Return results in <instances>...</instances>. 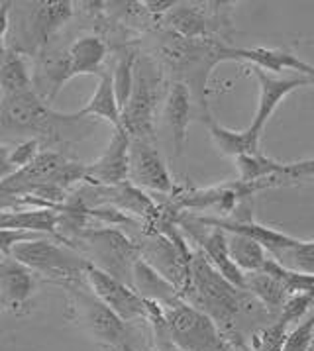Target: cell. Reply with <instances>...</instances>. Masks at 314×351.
Masks as SVG:
<instances>
[{
    "label": "cell",
    "instance_id": "cell-1",
    "mask_svg": "<svg viewBox=\"0 0 314 351\" xmlns=\"http://www.w3.org/2000/svg\"><path fill=\"white\" fill-rule=\"evenodd\" d=\"M86 118H79L75 112L63 114L53 110L36 90L18 97H4L0 102V128L4 136H18L26 140H38L43 149L53 143H65L86 138L90 126Z\"/></svg>",
    "mask_w": 314,
    "mask_h": 351
},
{
    "label": "cell",
    "instance_id": "cell-2",
    "mask_svg": "<svg viewBox=\"0 0 314 351\" xmlns=\"http://www.w3.org/2000/svg\"><path fill=\"white\" fill-rule=\"evenodd\" d=\"M230 43L222 40H186L177 34L167 32L159 43V57L165 67L175 73L177 83H185L191 88L195 104L199 106L200 118H210L206 93L208 77L218 63L228 61Z\"/></svg>",
    "mask_w": 314,
    "mask_h": 351
},
{
    "label": "cell",
    "instance_id": "cell-3",
    "mask_svg": "<svg viewBox=\"0 0 314 351\" xmlns=\"http://www.w3.org/2000/svg\"><path fill=\"white\" fill-rule=\"evenodd\" d=\"M181 298L224 328H230L242 310L261 306L247 291L232 285L200 250L193 252L191 277Z\"/></svg>",
    "mask_w": 314,
    "mask_h": 351
},
{
    "label": "cell",
    "instance_id": "cell-4",
    "mask_svg": "<svg viewBox=\"0 0 314 351\" xmlns=\"http://www.w3.org/2000/svg\"><path fill=\"white\" fill-rule=\"evenodd\" d=\"M59 243L61 241L49 238L26 241L16 245L10 252V257L32 269L38 277L56 282L63 289L86 285V271L90 267V261L81 252Z\"/></svg>",
    "mask_w": 314,
    "mask_h": 351
},
{
    "label": "cell",
    "instance_id": "cell-5",
    "mask_svg": "<svg viewBox=\"0 0 314 351\" xmlns=\"http://www.w3.org/2000/svg\"><path fill=\"white\" fill-rule=\"evenodd\" d=\"M75 239L81 241L79 250L95 267L102 269L104 273L128 282L132 287L134 267L142 259L140 243L130 239L124 232L116 230L114 226L85 228L75 236Z\"/></svg>",
    "mask_w": 314,
    "mask_h": 351
},
{
    "label": "cell",
    "instance_id": "cell-6",
    "mask_svg": "<svg viewBox=\"0 0 314 351\" xmlns=\"http://www.w3.org/2000/svg\"><path fill=\"white\" fill-rule=\"evenodd\" d=\"M163 75L159 63L152 56L138 57L136 79L128 104L122 110V128L132 140H143L156 143L157 102L161 99Z\"/></svg>",
    "mask_w": 314,
    "mask_h": 351
},
{
    "label": "cell",
    "instance_id": "cell-7",
    "mask_svg": "<svg viewBox=\"0 0 314 351\" xmlns=\"http://www.w3.org/2000/svg\"><path fill=\"white\" fill-rule=\"evenodd\" d=\"M167 341L179 351H230L218 324L202 310L175 298L163 306Z\"/></svg>",
    "mask_w": 314,
    "mask_h": 351
},
{
    "label": "cell",
    "instance_id": "cell-8",
    "mask_svg": "<svg viewBox=\"0 0 314 351\" xmlns=\"http://www.w3.org/2000/svg\"><path fill=\"white\" fill-rule=\"evenodd\" d=\"M232 6L226 2H206V4H189L177 2L163 24L167 32L177 34L186 40H222L226 42V29L232 28ZM228 43V42H226Z\"/></svg>",
    "mask_w": 314,
    "mask_h": 351
},
{
    "label": "cell",
    "instance_id": "cell-9",
    "mask_svg": "<svg viewBox=\"0 0 314 351\" xmlns=\"http://www.w3.org/2000/svg\"><path fill=\"white\" fill-rule=\"evenodd\" d=\"M65 291H69L77 318L90 332V336L110 348L132 351L128 324L93 295L88 285H75V287H67Z\"/></svg>",
    "mask_w": 314,
    "mask_h": 351
},
{
    "label": "cell",
    "instance_id": "cell-10",
    "mask_svg": "<svg viewBox=\"0 0 314 351\" xmlns=\"http://www.w3.org/2000/svg\"><path fill=\"white\" fill-rule=\"evenodd\" d=\"M86 285L90 287L93 295L102 300L126 324L138 320V318L152 320V316L156 312L157 302L145 300L134 287H130L128 282L104 273L102 269L95 267L93 263L86 271Z\"/></svg>",
    "mask_w": 314,
    "mask_h": 351
},
{
    "label": "cell",
    "instance_id": "cell-11",
    "mask_svg": "<svg viewBox=\"0 0 314 351\" xmlns=\"http://www.w3.org/2000/svg\"><path fill=\"white\" fill-rule=\"evenodd\" d=\"M177 224L183 230L186 239H191L232 285L245 291V273L230 257L228 234L224 230L202 224L191 212H181L177 216Z\"/></svg>",
    "mask_w": 314,
    "mask_h": 351
},
{
    "label": "cell",
    "instance_id": "cell-12",
    "mask_svg": "<svg viewBox=\"0 0 314 351\" xmlns=\"http://www.w3.org/2000/svg\"><path fill=\"white\" fill-rule=\"evenodd\" d=\"M73 12H75V4L69 0L34 4L32 12L26 18L22 42L12 47L20 49L24 56H29L32 59L38 57L45 49H49V42L56 38L59 29L71 20Z\"/></svg>",
    "mask_w": 314,
    "mask_h": 351
},
{
    "label": "cell",
    "instance_id": "cell-13",
    "mask_svg": "<svg viewBox=\"0 0 314 351\" xmlns=\"http://www.w3.org/2000/svg\"><path fill=\"white\" fill-rule=\"evenodd\" d=\"M142 259L156 269L179 291V296L189 285L193 252L189 245L173 243L171 239L159 232H145V239L140 243Z\"/></svg>",
    "mask_w": 314,
    "mask_h": 351
},
{
    "label": "cell",
    "instance_id": "cell-14",
    "mask_svg": "<svg viewBox=\"0 0 314 351\" xmlns=\"http://www.w3.org/2000/svg\"><path fill=\"white\" fill-rule=\"evenodd\" d=\"M81 198L93 197L95 204H104V206H112L116 210L124 212L126 216H136L143 222L145 228L154 226L159 220L163 206L154 202L145 193H142L140 186L134 183H122L114 186H95L88 184L86 191L77 193Z\"/></svg>",
    "mask_w": 314,
    "mask_h": 351
},
{
    "label": "cell",
    "instance_id": "cell-15",
    "mask_svg": "<svg viewBox=\"0 0 314 351\" xmlns=\"http://www.w3.org/2000/svg\"><path fill=\"white\" fill-rule=\"evenodd\" d=\"M130 183L140 189H149L159 195L173 197L177 186L171 173L165 165L156 143L143 140H132L130 147Z\"/></svg>",
    "mask_w": 314,
    "mask_h": 351
},
{
    "label": "cell",
    "instance_id": "cell-16",
    "mask_svg": "<svg viewBox=\"0 0 314 351\" xmlns=\"http://www.w3.org/2000/svg\"><path fill=\"white\" fill-rule=\"evenodd\" d=\"M67 161H69V157H65L59 152L42 149V154L34 159V163H29L28 167L14 173L12 177L0 181L2 200L10 197H28L36 189L45 186V184L59 186V175H61L63 167L67 165Z\"/></svg>",
    "mask_w": 314,
    "mask_h": 351
},
{
    "label": "cell",
    "instance_id": "cell-17",
    "mask_svg": "<svg viewBox=\"0 0 314 351\" xmlns=\"http://www.w3.org/2000/svg\"><path fill=\"white\" fill-rule=\"evenodd\" d=\"M130 147L132 136L124 128H114L108 147L97 161L86 165V184L114 186L130 181Z\"/></svg>",
    "mask_w": 314,
    "mask_h": 351
},
{
    "label": "cell",
    "instance_id": "cell-18",
    "mask_svg": "<svg viewBox=\"0 0 314 351\" xmlns=\"http://www.w3.org/2000/svg\"><path fill=\"white\" fill-rule=\"evenodd\" d=\"M38 289V275L16 261L10 255H2L0 261V302L4 310L16 316L28 314L32 298Z\"/></svg>",
    "mask_w": 314,
    "mask_h": 351
},
{
    "label": "cell",
    "instance_id": "cell-19",
    "mask_svg": "<svg viewBox=\"0 0 314 351\" xmlns=\"http://www.w3.org/2000/svg\"><path fill=\"white\" fill-rule=\"evenodd\" d=\"M252 73L256 75L257 83H259V102H257V110L250 130H254L256 134L263 136V130L265 124L269 122V118L273 112L277 110V106L283 102V100L300 86H309L314 84L313 77H273L267 71L259 69V67H252Z\"/></svg>",
    "mask_w": 314,
    "mask_h": 351
},
{
    "label": "cell",
    "instance_id": "cell-20",
    "mask_svg": "<svg viewBox=\"0 0 314 351\" xmlns=\"http://www.w3.org/2000/svg\"><path fill=\"white\" fill-rule=\"evenodd\" d=\"M34 90L42 97L47 104L56 100L63 84L71 81V65H69V51L49 47L38 57H34L32 67Z\"/></svg>",
    "mask_w": 314,
    "mask_h": 351
},
{
    "label": "cell",
    "instance_id": "cell-21",
    "mask_svg": "<svg viewBox=\"0 0 314 351\" xmlns=\"http://www.w3.org/2000/svg\"><path fill=\"white\" fill-rule=\"evenodd\" d=\"M193 95L191 88L185 83L173 81L163 106V118L167 122V128L171 132L173 157H181L186 145V130L191 124V114H193Z\"/></svg>",
    "mask_w": 314,
    "mask_h": 351
},
{
    "label": "cell",
    "instance_id": "cell-22",
    "mask_svg": "<svg viewBox=\"0 0 314 351\" xmlns=\"http://www.w3.org/2000/svg\"><path fill=\"white\" fill-rule=\"evenodd\" d=\"M228 61H247L254 63V67L267 71V73H281V71H297L302 77H313L314 79V65L302 61L289 49H267V47H234L230 45L228 53H226Z\"/></svg>",
    "mask_w": 314,
    "mask_h": 351
},
{
    "label": "cell",
    "instance_id": "cell-23",
    "mask_svg": "<svg viewBox=\"0 0 314 351\" xmlns=\"http://www.w3.org/2000/svg\"><path fill=\"white\" fill-rule=\"evenodd\" d=\"M0 224L6 230H26V232H36L42 236H49L56 241H61L63 245H69L61 232V214L53 208H32V210H2ZM71 247V245H69Z\"/></svg>",
    "mask_w": 314,
    "mask_h": 351
},
{
    "label": "cell",
    "instance_id": "cell-24",
    "mask_svg": "<svg viewBox=\"0 0 314 351\" xmlns=\"http://www.w3.org/2000/svg\"><path fill=\"white\" fill-rule=\"evenodd\" d=\"M71 77L79 75H102L108 45L100 36H83L67 47Z\"/></svg>",
    "mask_w": 314,
    "mask_h": 351
},
{
    "label": "cell",
    "instance_id": "cell-25",
    "mask_svg": "<svg viewBox=\"0 0 314 351\" xmlns=\"http://www.w3.org/2000/svg\"><path fill=\"white\" fill-rule=\"evenodd\" d=\"M206 126H208V134L215 141L216 149L220 155H226V157H242V155H256L261 154L259 149V143H261V136L256 134L254 130H242V132H236V130H230V128L220 126L215 118H206L204 120Z\"/></svg>",
    "mask_w": 314,
    "mask_h": 351
},
{
    "label": "cell",
    "instance_id": "cell-26",
    "mask_svg": "<svg viewBox=\"0 0 314 351\" xmlns=\"http://www.w3.org/2000/svg\"><path fill=\"white\" fill-rule=\"evenodd\" d=\"M0 86H2V99L18 97V95L34 90V79H32L26 57L20 49L10 47V45L2 47Z\"/></svg>",
    "mask_w": 314,
    "mask_h": 351
},
{
    "label": "cell",
    "instance_id": "cell-27",
    "mask_svg": "<svg viewBox=\"0 0 314 351\" xmlns=\"http://www.w3.org/2000/svg\"><path fill=\"white\" fill-rule=\"evenodd\" d=\"M79 118H102L110 122L114 128H122V110L116 99L114 81L112 73L104 71L99 77V86L93 95V99L85 104V108L77 110Z\"/></svg>",
    "mask_w": 314,
    "mask_h": 351
},
{
    "label": "cell",
    "instance_id": "cell-28",
    "mask_svg": "<svg viewBox=\"0 0 314 351\" xmlns=\"http://www.w3.org/2000/svg\"><path fill=\"white\" fill-rule=\"evenodd\" d=\"M132 287L145 298L157 302L161 306L169 304L175 298H181L179 291L173 287L171 282L167 281L165 277H161L156 269L152 267L149 263H145L143 259H140L134 267V277H132Z\"/></svg>",
    "mask_w": 314,
    "mask_h": 351
},
{
    "label": "cell",
    "instance_id": "cell-29",
    "mask_svg": "<svg viewBox=\"0 0 314 351\" xmlns=\"http://www.w3.org/2000/svg\"><path fill=\"white\" fill-rule=\"evenodd\" d=\"M245 291L273 314H279L291 296L281 282L263 271L245 273Z\"/></svg>",
    "mask_w": 314,
    "mask_h": 351
},
{
    "label": "cell",
    "instance_id": "cell-30",
    "mask_svg": "<svg viewBox=\"0 0 314 351\" xmlns=\"http://www.w3.org/2000/svg\"><path fill=\"white\" fill-rule=\"evenodd\" d=\"M228 252L232 261L242 269L243 273L261 271L267 263V259L271 257L259 241L247 236H240V234H228Z\"/></svg>",
    "mask_w": 314,
    "mask_h": 351
},
{
    "label": "cell",
    "instance_id": "cell-31",
    "mask_svg": "<svg viewBox=\"0 0 314 351\" xmlns=\"http://www.w3.org/2000/svg\"><path fill=\"white\" fill-rule=\"evenodd\" d=\"M138 49L124 45L118 56H116L114 71H112V81H114V90L120 110L126 108L132 88H134V79H136V63H138Z\"/></svg>",
    "mask_w": 314,
    "mask_h": 351
},
{
    "label": "cell",
    "instance_id": "cell-32",
    "mask_svg": "<svg viewBox=\"0 0 314 351\" xmlns=\"http://www.w3.org/2000/svg\"><path fill=\"white\" fill-rule=\"evenodd\" d=\"M234 161H236L240 183H257V181H263L269 177L285 175V163L275 161L263 154L242 155Z\"/></svg>",
    "mask_w": 314,
    "mask_h": 351
},
{
    "label": "cell",
    "instance_id": "cell-33",
    "mask_svg": "<svg viewBox=\"0 0 314 351\" xmlns=\"http://www.w3.org/2000/svg\"><path fill=\"white\" fill-rule=\"evenodd\" d=\"M2 154V179L12 177L14 173L28 167L29 163H34V159L42 154V143L38 140H24L14 147L2 145L0 147Z\"/></svg>",
    "mask_w": 314,
    "mask_h": 351
},
{
    "label": "cell",
    "instance_id": "cell-34",
    "mask_svg": "<svg viewBox=\"0 0 314 351\" xmlns=\"http://www.w3.org/2000/svg\"><path fill=\"white\" fill-rule=\"evenodd\" d=\"M271 257L283 267L314 275V239H297V243L271 253Z\"/></svg>",
    "mask_w": 314,
    "mask_h": 351
},
{
    "label": "cell",
    "instance_id": "cell-35",
    "mask_svg": "<svg viewBox=\"0 0 314 351\" xmlns=\"http://www.w3.org/2000/svg\"><path fill=\"white\" fill-rule=\"evenodd\" d=\"M261 271L281 282L289 291V295H299V293H313L314 295V275H306V273H299V271L283 267L273 257L267 259V263L263 265Z\"/></svg>",
    "mask_w": 314,
    "mask_h": 351
},
{
    "label": "cell",
    "instance_id": "cell-36",
    "mask_svg": "<svg viewBox=\"0 0 314 351\" xmlns=\"http://www.w3.org/2000/svg\"><path fill=\"white\" fill-rule=\"evenodd\" d=\"M287 336V324L277 320L273 326H267L252 336V348L254 351H283Z\"/></svg>",
    "mask_w": 314,
    "mask_h": 351
},
{
    "label": "cell",
    "instance_id": "cell-37",
    "mask_svg": "<svg viewBox=\"0 0 314 351\" xmlns=\"http://www.w3.org/2000/svg\"><path fill=\"white\" fill-rule=\"evenodd\" d=\"M314 304V295L313 293H299V295H291L289 300L285 302L283 310L279 312V322L283 324H295L299 322L300 318L311 310Z\"/></svg>",
    "mask_w": 314,
    "mask_h": 351
},
{
    "label": "cell",
    "instance_id": "cell-38",
    "mask_svg": "<svg viewBox=\"0 0 314 351\" xmlns=\"http://www.w3.org/2000/svg\"><path fill=\"white\" fill-rule=\"evenodd\" d=\"M314 339V318L299 324L289 336H287L283 351H309Z\"/></svg>",
    "mask_w": 314,
    "mask_h": 351
},
{
    "label": "cell",
    "instance_id": "cell-39",
    "mask_svg": "<svg viewBox=\"0 0 314 351\" xmlns=\"http://www.w3.org/2000/svg\"><path fill=\"white\" fill-rule=\"evenodd\" d=\"M42 238H47V236L36 234V232H26V230H6V228H2L0 252H2V255H10V252L14 250L16 245L26 243V241H36V239Z\"/></svg>",
    "mask_w": 314,
    "mask_h": 351
},
{
    "label": "cell",
    "instance_id": "cell-40",
    "mask_svg": "<svg viewBox=\"0 0 314 351\" xmlns=\"http://www.w3.org/2000/svg\"><path fill=\"white\" fill-rule=\"evenodd\" d=\"M285 175L291 177L293 181L297 179H306V177H314V157L311 159H300V161H293V163H285Z\"/></svg>",
    "mask_w": 314,
    "mask_h": 351
},
{
    "label": "cell",
    "instance_id": "cell-41",
    "mask_svg": "<svg viewBox=\"0 0 314 351\" xmlns=\"http://www.w3.org/2000/svg\"><path fill=\"white\" fill-rule=\"evenodd\" d=\"M12 2L2 0L0 2V40H2V47L8 45V32H10V8Z\"/></svg>",
    "mask_w": 314,
    "mask_h": 351
},
{
    "label": "cell",
    "instance_id": "cell-42",
    "mask_svg": "<svg viewBox=\"0 0 314 351\" xmlns=\"http://www.w3.org/2000/svg\"><path fill=\"white\" fill-rule=\"evenodd\" d=\"M143 6H145V10H147L149 16H167L177 6V2L175 0H167V2L147 0V2H143Z\"/></svg>",
    "mask_w": 314,
    "mask_h": 351
}]
</instances>
